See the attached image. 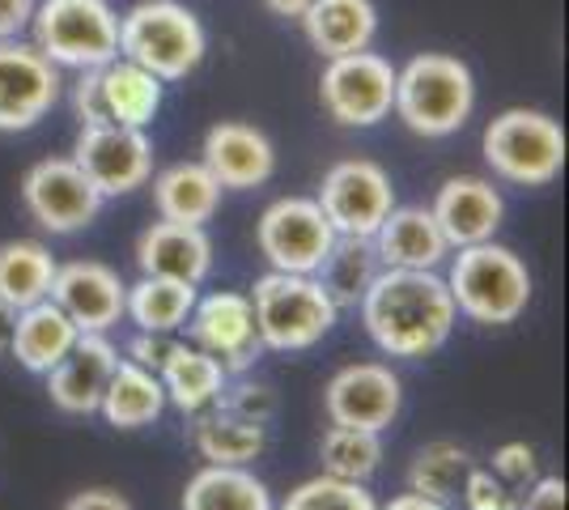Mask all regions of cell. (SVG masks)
<instances>
[{
  "instance_id": "6da1fadb",
  "label": "cell",
  "mask_w": 569,
  "mask_h": 510,
  "mask_svg": "<svg viewBox=\"0 0 569 510\" xmlns=\"http://www.w3.org/2000/svg\"><path fill=\"white\" fill-rule=\"evenodd\" d=\"M361 307V323L387 358L417 362L438 353L455 332V298L447 277L429 268H379Z\"/></svg>"
},
{
  "instance_id": "7a4b0ae2",
  "label": "cell",
  "mask_w": 569,
  "mask_h": 510,
  "mask_svg": "<svg viewBox=\"0 0 569 510\" xmlns=\"http://www.w3.org/2000/svg\"><path fill=\"white\" fill-rule=\"evenodd\" d=\"M400 123L412 137L442 141L455 137L476 111L472 69L447 51H421L396 69V107Z\"/></svg>"
},
{
  "instance_id": "3957f363",
  "label": "cell",
  "mask_w": 569,
  "mask_h": 510,
  "mask_svg": "<svg viewBox=\"0 0 569 510\" xmlns=\"http://www.w3.org/2000/svg\"><path fill=\"white\" fill-rule=\"evenodd\" d=\"M204 51H209L204 22L183 0H137L119 18V56L162 77L167 86L196 73Z\"/></svg>"
},
{
  "instance_id": "277c9868",
  "label": "cell",
  "mask_w": 569,
  "mask_h": 510,
  "mask_svg": "<svg viewBox=\"0 0 569 510\" xmlns=\"http://www.w3.org/2000/svg\"><path fill=\"white\" fill-rule=\"evenodd\" d=\"M447 290L455 298V311L485 328H506L527 311L531 302V272L510 247L472 243L451 251Z\"/></svg>"
},
{
  "instance_id": "5b68a950",
  "label": "cell",
  "mask_w": 569,
  "mask_h": 510,
  "mask_svg": "<svg viewBox=\"0 0 569 510\" xmlns=\"http://www.w3.org/2000/svg\"><path fill=\"white\" fill-rule=\"evenodd\" d=\"M251 307H256L263 349H277V353L315 349L340 316L328 290L310 272H277V268H268L251 286Z\"/></svg>"
},
{
  "instance_id": "8992f818",
  "label": "cell",
  "mask_w": 569,
  "mask_h": 510,
  "mask_svg": "<svg viewBox=\"0 0 569 510\" xmlns=\"http://www.w3.org/2000/svg\"><path fill=\"white\" fill-rule=\"evenodd\" d=\"M489 170L515 188H548L566 167V132L548 111L510 107L489 120L480 137Z\"/></svg>"
},
{
  "instance_id": "52a82bcc",
  "label": "cell",
  "mask_w": 569,
  "mask_h": 510,
  "mask_svg": "<svg viewBox=\"0 0 569 510\" xmlns=\"http://www.w3.org/2000/svg\"><path fill=\"white\" fill-rule=\"evenodd\" d=\"M30 43L56 69H98L119 56V13L111 0H34Z\"/></svg>"
},
{
  "instance_id": "ba28073f",
  "label": "cell",
  "mask_w": 569,
  "mask_h": 510,
  "mask_svg": "<svg viewBox=\"0 0 569 510\" xmlns=\"http://www.w3.org/2000/svg\"><path fill=\"white\" fill-rule=\"evenodd\" d=\"M167 81L149 69L116 56L98 69H86L72 86V111L81 123H119V128H149L162 111Z\"/></svg>"
},
{
  "instance_id": "9c48e42d",
  "label": "cell",
  "mask_w": 569,
  "mask_h": 510,
  "mask_svg": "<svg viewBox=\"0 0 569 510\" xmlns=\"http://www.w3.org/2000/svg\"><path fill=\"white\" fill-rule=\"evenodd\" d=\"M319 102L340 128H375L396 107V64L370 48L332 56L319 73Z\"/></svg>"
},
{
  "instance_id": "30bf717a",
  "label": "cell",
  "mask_w": 569,
  "mask_h": 510,
  "mask_svg": "<svg viewBox=\"0 0 569 510\" xmlns=\"http://www.w3.org/2000/svg\"><path fill=\"white\" fill-rule=\"evenodd\" d=\"M256 243L268 268L277 272H310L323 264V256L332 251L336 230L323 218L315 196H281L260 213L256 226Z\"/></svg>"
},
{
  "instance_id": "8fae6325",
  "label": "cell",
  "mask_w": 569,
  "mask_h": 510,
  "mask_svg": "<svg viewBox=\"0 0 569 510\" xmlns=\"http://www.w3.org/2000/svg\"><path fill=\"white\" fill-rule=\"evenodd\" d=\"M315 200H319L323 218L332 221L336 234L375 239V230L396 209V188H391V174L379 162H370V158H345V162L328 167Z\"/></svg>"
},
{
  "instance_id": "7c38bea8",
  "label": "cell",
  "mask_w": 569,
  "mask_h": 510,
  "mask_svg": "<svg viewBox=\"0 0 569 510\" xmlns=\"http://www.w3.org/2000/svg\"><path fill=\"white\" fill-rule=\"evenodd\" d=\"M22 204L39 230L77 234L94 226L107 200L72 158H43L22 174Z\"/></svg>"
},
{
  "instance_id": "4fadbf2b",
  "label": "cell",
  "mask_w": 569,
  "mask_h": 510,
  "mask_svg": "<svg viewBox=\"0 0 569 510\" xmlns=\"http://www.w3.org/2000/svg\"><path fill=\"white\" fill-rule=\"evenodd\" d=\"M69 158L86 170V179L102 192V200L137 192L153 179V141L144 137V128L81 123Z\"/></svg>"
},
{
  "instance_id": "5bb4252c",
  "label": "cell",
  "mask_w": 569,
  "mask_h": 510,
  "mask_svg": "<svg viewBox=\"0 0 569 510\" xmlns=\"http://www.w3.org/2000/svg\"><path fill=\"white\" fill-rule=\"evenodd\" d=\"M64 69L26 39H0V132H26L48 120L64 90Z\"/></svg>"
},
{
  "instance_id": "9a60e30c",
  "label": "cell",
  "mask_w": 569,
  "mask_h": 510,
  "mask_svg": "<svg viewBox=\"0 0 569 510\" xmlns=\"http://www.w3.org/2000/svg\"><path fill=\"white\" fill-rule=\"evenodd\" d=\"M191 344L213 353L217 362L226 366V374H242L260 362L263 340L256 328V307H251V293L234 290H217L209 298H196L188 323Z\"/></svg>"
},
{
  "instance_id": "2e32d148",
  "label": "cell",
  "mask_w": 569,
  "mask_h": 510,
  "mask_svg": "<svg viewBox=\"0 0 569 510\" xmlns=\"http://www.w3.org/2000/svg\"><path fill=\"white\" fill-rule=\"evenodd\" d=\"M403 404V388L396 370L382 362H353L340 366L328 388H323V409L332 417V426H357V430H375L382 434Z\"/></svg>"
},
{
  "instance_id": "e0dca14e",
  "label": "cell",
  "mask_w": 569,
  "mask_h": 510,
  "mask_svg": "<svg viewBox=\"0 0 569 510\" xmlns=\"http://www.w3.org/2000/svg\"><path fill=\"white\" fill-rule=\"evenodd\" d=\"M51 302L81 328V332H111L123 319L128 286L111 264L102 260H72L56 268Z\"/></svg>"
},
{
  "instance_id": "ac0fdd59",
  "label": "cell",
  "mask_w": 569,
  "mask_h": 510,
  "mask_svg": "<svg viewBox=\"0 0 569 510\" xmlns=\"http://www.w3.org/2000/svg\"><path fill=\"white\" fill-rule=\"evenodd\" d=\"M200 162L221 183V192H251V188H263L272 179L277 149L268 141V132H260L256 123L221 120L204 132Z\"/></svg>"
},
{
  "instance_id": "d6986e66",
  "label": "cell",
  "mask_w": 569,
  "mask_h": 510,
  "mask_svg": "<svg viewBox=\"0 0 569 510\" xmlns=\"http://www.w3.org/2000/svg\"><path fill=\"white\" fill-rule=\"evenodd\" d=\"M429 213L438 221V230L447 234V243L455 247H472V243H489L501 230V218H506V200L493 188V179H480V174H451Z\"/></svg>"
},
{
  "instance_id": "ffe728a7",
  "label": "cell",
  "mask_w": 569,
  "mask_h": 510,
  "mask_svg": "<svg viewBox=\"0 0 569 510\" xmlns=\"http://www.w3.org/2000/svg\"><path fill=\"white\" fill-rule=\"evenodd\" d=\"M119 366V349L107 332H81L77 344L64 353V362L48 370V396L60 413L90 417L102 404V391Z\"/></svg>"
},
{
  "instance_id": "44dd1931",
  "label": "cell",
  "mask_w": 569,
  "mask_h": 510,
  "mask_svg": "<svg viewBox=\"0 0 569 510\" xmlns=\"http://www.w3.org/2000/svg\"><path fill=\"white\" fill-rule=\"evenodd\" d=\"M137 268L141 277H170V281L200 286L213 272V239L204 226L153 221L137 239Z\"/></svg>"
},
{
  "instance_id": "7402d4cb",
  "label": "cell",
  "mask_w": 569,
  "mask_h": 510,
  "mask_svg": "<svg viewBox=\"0 0 569 510\" xmlns=\"http://www.w3.org/2000/svg\"><path fill=\"white\" fill-rule=\"evenodd\" d=\"M375 251L382 268H438L451 260V243L438 230L426 204H396L387 221L375 230Z\"/></svg>"
},
{
  "instance_id": "603a6c76",
  "label": "cell",
  "mask_w": 569,
  "mask_h": 510,
  "mask_svg": "<svg viewBox=\"0 0 569 510\" xmlns=\"http://www.w3.org/2000/svg\"><path fill=\"white\" fill-rule=\"evenodd\" d=\"M307 43L323 60L366 51L379 34V4L375 0H310L307 13L298 18Z\"/></svg>"
},
{
  "instance_id": "cb8c5ba5",
  "label": "cell",
  "mask_w": 569,
  "mask_h": 510,
  "mask_svg": "<svg viewBox=\"0 0 569 510\" xmlns=\"http://www.w3.org/2000/svg\"><path fill=\"white\" fill-rule=\"evenodd\" d=\"M81 337V328L72 323L51 298L34 302V307H22L18 319H13V337H9V353L30 370V374H48L64 362L72 344Z\"/></svg>"
},
{
  "instance_id": "d4e9b609",
  "label": "cell",
  "mask_w": 569,
  "mask_h": 510,
  "mask_svg": "<svg viewBox=\"0 0 569 510\" xmlns=\"http://www.w3.org/2000/svg\"><path fill=\"white\" fill-rule=\"evenodd\" d=\"M149 183H153V209L162 221L204 226L221 209V183L209 174L204 162H170Z\"/></svg>"
},
{
  "instance_id": "484cf974",
  "label": "cell",
  "mask_w": 569,
  "mask_h": 510,
  "mask_svg": "<svg viewBox=\"0 0 569 510\" xmlns=\"http://www.w3.org/2000/svg\"><path fill=\"white\" fill-rule=\"evenodd\" d=\"M158 379L167 388V404H174L179 413L191 417L213 409L217 400H221V391H226V383H230L226 366L217 362L213 353L188 344V340H174V349H170V358L158 370Z\"/></svg>"
},
{
  "instance_id": "4316f807",
  "label": "cell",
  "mask_w": 569,
  "mask_h": 510,
  "mask_svg": "<svg viewBox=\"0 0 569 510\" xmlns=\"http://www.w3.org/2000/svg\"><path fill=\"white\" fill-rule=\"evenodd\" d=\"M98 413L107 417V426H116V430H144V426H153L158 417L167 413V388H162V379L153 370L119 358L116 374L102 391Z\"/></svg>"
},
{
  "instance_id": "83f0119b",
  "label": "cell",
  "mask_w": 569,
  "mask_h": 510,
  "mask_svg": "<svg viewBox=\"0 0 569 510\" xmlns=\"http://www.w3.org/2000/svg\"><path fill=\"white\" fill-rule=\"evenodd\" d=\"M183 510H277L272 493L251 468L204 463L183 489Z\"/></svg>"
},
{
  "instance_id": "f1b7e54d",
  "label": "cell",
  "mask_w": 569,
  "mask_h": 510,
  "mask_svg": "<svg viewBox=\"0 0 569 510\" xmlns=\"http://www.w3.org/2000/svg\"><path fill=\"white\" fill-rule=\"evenodd\" d=\"M191 442H196L200 460L247 468V463H256L268 451V426L242 421V417H230L221 409H204V413H196Z\"/></svg>"
},
{
  "instance_id": "f546056e",
  "label": "cell",
  "mask_w": 569,
  "mask_h": 510,
  "mask_svg": "<svg viewBox=\"0 0 569 510\" xmlns=\"http://www.w3.org/2000/svg\"><path fill=\"white\" fill-rule=\"evenodd\" d=\"M379 251L375 239H349V234H336L332 251L323 256V264L315 268V281L328 290V298L336 302V311H349L357 307L370 281L379 277Z\"/></svg>"
},
{
  "instance_id": "4dcf8cb0",
  "label": "cell",
  "mask_w": 569,
  "mask_h": 510,
  "mask_svg": "<svg viewBox=\"0 0 569 510\" xmlns=\"http://www.w3.org/2000/svg\"><path fill=\"white\" fill-rule=\"evenodd\" d=\"M56 256L39 239H13L0 247V302L22 311L51 298V281H56Z\"/></svg>"
},
{
  "instance_id": "1f68e13d",
  "label": "cell",
  "mask_w": 569,
  "mask_h": 510,
  "mask_svg": "<svg viewBox=\"0 0 569 510\" xmlns=\"http://www.w3.org/2000/svg\"><path fill=\"white\" fill-rule=\"evenodd\" d=\"M191 307H196V286L170 281V277H141L137 286H128L123 316L137 323V332H167V337H174L188 323Z\"/></svg>"
},
{
  "instance_id": "d6a6232c",
  "label": "cell",
  "mask_w": 569,
  "mask_h": 510,
  "mask_svg": "<svg viewBox=\"0 0 569 510\" xmlns=\"http://www.w3.org/2000/svg\"><path fill=\"white\" fill-rule=\"evenodd\" d=\"M472 472V456L468 447H459L451 438H438V442H426L412 463H408V489L421 493V498H433L442 507H451L463 489V477Z\"/></svg>"
},
{
  "instance_id": "836d02e7",
  "label": "cell",
  "mask_w": 569,
  "mask_h": 510,
  "mask_svg": "<svg viewBox=\"0 0 569 510\" xmlns=\"http://www.w3.org/2000/svg\"><path fill=\"white\" fill-rule=\"evenodd\" d=\"M319 463L328 477L340 481H370L382 463V434L357 430V426H332L319 442Z\"/></svg>"
},
{
  "instance_id": "e575fe53",
  "label": "cell",
  "mask_w": 569,
  "mask_h": 510,
  "mask_svg": "<svg viewBox=\"0 0 569 510\" xmlns=\"http://www.w3.org/2000/svg\"><path fill=\"white\" fill-rule=\"evenodd\" d=\"M277 510H379V502L361 481H340V477L319 472L293 489Z\"/></svg>"
},
{
  "instance_id": "d590c367",
  "label": "cell",
  "mask_w": 569,
  "mask_h": 510,
  "mask_svg": "<svg viewBox=\"0 0 569 510\" xmlns=\"http://www.w3.org/2000/svg\"><path fill=\"white\" fill-rule=\"evenodd\" d=\"M213 409L230 417H242V421H256V426H268L272 413H277V391L268 383H251V379H238V383H226L221 400Z\"/></svg>"
},
{
  "instance_id": "8d00e7d4",
  "label": "cell",
  "mask_w": 569,
  "mask_h": 510,
  "mask_svg": "<svg viewBox=\"0 0 569 510\" xmlns=\"http://www.w3.org/2000/svg\"><path fill=\"white\" fill-rule=\"evenodd\" d=\"M459 498H463L468 510H519L515 486H506L498 472H485V468H476V463H472V472L463 477Z\"/></svg>"
},
{
  "instance_id": "74e56055",
  "label": "cell",
  "mask_w": 569,
  "mask_h": 510,
  "mask_svg": "<svg viewBox=\"0 0 569 510\" xmlns=\"http://www.w3.org/2000/svg\"><path fill=\"white\" fill-rule=\"evenodd\" d=\"M493 472H498L506 486H531L540 477V456L531 442H501L493 451Z\"/></svg>"
},
{
  "instance_id": "f35d334b",
  "label": "cell",
  "mask_w": 569,
  "mask_h": 510,
  "mask_svg": "<svg viewBox=\"0 0 569 510\" xmlns=\"http://www.w3.org/2000/svg\"><path fill=\"white\" fill-rule=\"evenodd\" d=\"M170 349H174V337H167V332H137V337L128 340V362H137L158 374L162 362L170 358Z\"/></svg>"
},
{
  "instance_id": "ab89813d",
  "label": "cell",
  "mask_w": 569,
  "mask_h": 510,
  "mask_svg": "<svg viewBox=\"0 0 569 510\" xmlns=\"http://www.w3.org/2000/svg\"><path fill=\"white\" fill-rule=\"evenodd\" d=\"M519 510H566V481L561 477H536L527 498H519Z\"/></svg>"
},
{
  "instance_id": "60d3db41",
  "label": "cell",
  "mask_w": 569,
  "mask_h": 510,
  "mask_svg": "<svg viewBox=\"0 0 569 510\" xmlns=\"http://www.w3.org/2000/svg\"><path fill=\"white\" fill-rule=\"evenodd\" d=\"M60 510H137L119 489H81Z\"/></svg>"
},
{
  "instance_id": "b9f144b4",
  "label": "cell",
  "mask_w": 569,
  "mask_h": 510,
  "mask_svg": "<svg viewBox=\"0 0 569 510\" xmlns=\"http://www.w3.org/2000/svg\"><path fill=\"white\" fill-rule=\"evenodd\" d=\"M30 13L34 0H0V39H22V30H30Z\"/></svg>"
},
{
  "instance_id": "7bdbcfd3",
  "label": "cell",
  "mask_w": 569,
  "mask_h": 510,
  "mask_svg": "<svg viewBox=\"0 0 569 510\" xmlns=\"http://www.w3.org/2000/svg\"><path fill=\"white\" fill-rule=\"evenodd\" d=\"M379 510H451V507H442V502H433V498H421V493H400V498H391L387 507H379Z\"/></svg>"
},
{
  "instance_id": "ee69618b",
  "label": "cell",
  "mask_w": 569,
  "mask_h": 510,
  "mask_svg": "<svg viewBox=\"0 0 569 510\" xmlns=\"http://www.w3.org/2000/svg\"><path fill=\"white\" fill-rule=\"evenodd\" d=\"M263 4H268V13H277V18H293V22H298V18L307 13L310 0H263Z\"/></svg>"
},
{
  "instance_id": "f6af8a7d",
  "label": "cell",
  "mask_w": 569,
  "mask_h": 510,
  "mask_svg": "<svg viewBox=\"0 0 569 510\" xmlns=\"http://www.w3.org/2000/svg\"><path fill=\"white\" fill-rule=\"evenodd\" d=\"M13 319H18V311L0 302V353H9V337H13Z\"/></svg>"
}]
</instances>
